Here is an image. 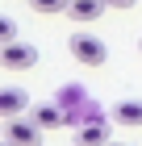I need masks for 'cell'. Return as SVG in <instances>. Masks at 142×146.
<instances>
[{
  "label": "cell",
  "instance_id": "cell-1",
  "mask_svg": "<svg viewBox=\"0 0 142 146\" xmlns=\"http://www.w3.org/2000/svg\"><path fill=\"white\" fill-rule=\"evenodd\" d=\"M67 50H71V58L84 63V67H100V63L109 58V46L100 42L96 34H75V38H67Z\"/></svg>",
  "mask_w": 142,
  "mask_h": 146
},
{
  "label": "cell",
  "instance_id": "cell-2",
  "mask_svg": "<svg viewBox=\"0 0 142 146\" xmlns=\"http://www.w3.org/2000/svg\"><path fill=\"white\" fill-rule=\"evenodd\" d=\"M33 63H38V46H29V42L0 46V67L4 71H29Z\"/></svg>",
  "mask_w": 142,
  "mask_h": 146
},
{
  "label": "cell",
  "instance_id": "cell-3",
  "mask_svg": "<svg viewBox=\"0 0 142 146\" xmlns=\"http://www.w3.org/2000/svg\"><path fill=\"white\" fill-rule=\"evenodd\" d=\"M4 142L9 146H42V129L33 125V117H17V121H4Z\"/></svg>",
  "mask_w": 142,
  "mask_h": 146
},
{
  "label": "cell",
  "instance_id": "cell-4",
  "mask_svg": "<svg viewBox=\"0 0 142 146\" xmlns=\"http://www.w3.org/2000/svg\"><path fill=\"white\" fill-rule=\"evenodd\" d=\"M21 109H29L25 88H0V117H4V121H17Z\"/></svg>",
  "mask_w": 142,
  "mask_h": 146
},
{
  "label": "cell",
  "instance_id": "cell-5",
  "mask_svg": "<svg viewBox=\"0 0 142 146\" xmlns=\"http://www.w3.org/2000/svg\"><path fill=\"white\" fill-rule=\"evenodd\" d=\"M33 125H38V129H59V125H67V113H63V104H33Z\"/></svg>",
  "mask_w": 142,
  "mask_h": 146
},
{
  "label": "cell",
  "instance_id": "cell-6",
  "mask_svg": "<svg viewBox=\"0 0 142 146\" xmlns=\"http://www.w3.org/2000/svg\"><path fill=\"white\" fill-rule=\"evenodd\" d=\"M75 142H79V146H109V142H113V138H109V121L100 117V121L79 125V129H75Z\"/></svg>",
  "mask_w": 142,
  "mask_h": 146
},
{
  "label": "cell",
  "instance_id": "cell-7",
  "mask_svg": "<svg viewBox=\"0 0 142 146\" xmlns=\"http://www.w3.org/2000/svg\"><path fill=\"white\" fill-rule=\"evenodd\" d=\"M105 9H109L105 0H71V4H67V17L79 21V25H88V21H96Z\"/></svg>",
  "mask_w": 142,
  "mask_h": 146
},
{
  "label": "cell",
  "instance_id": "cell-8",
  "mask_svg": "<svg viewBox=\"0 0 142 146\" xmlns=\"http://www.w3.org/2000/svg\"><path fill=\"white\" fill-rule=\"evenodd\" d=\"M113 121L138 129V125H142V100H138V96H134V100H117V104H113Z\"/></svg>",
  "mask_w": 142,
  "mask_h": 146
},
{
  "label": "cell",
  "instance_id": "cell-9",
  "mask_svg": "<svg viewBox=\"0 0 142 146\" xmlns=\"http://www.w3.org/2000/svg\"><path fill=\"white\" fill-rule=\"evenodd\" d=\"M13 42H17V21L0 17V46H13Z\"/></svg>",
  "mask_w": 142,
  "mask_h": 146
},
{
  "label": "cell",
  "instance_id": "cell-10",
  "mask_svg": "<svg viewBox=\"0 0 142 146\" xmlns=\"http://www.w3.org/2000/svg\"><path fill=\"white\" fill-rule=\"evenodd\" d=\"M71 0H33V9L38 13H59V9H67Z\"/></svg>",
  "mask_w": 142,
  "mask_h": 146
},
{
  "label": "cell",
  "instance_id": "cell-11",
  "mask_svg": "<svg viewBox=\"0 0 142 146\" xmlns=\"http://www.w3.org/2000/svg\"><path fill=\"white\" fill-rule=\"evenodd\" d=\"M109 9H134V0H105Z\"/></svg>",
  "mask_w": 142,
  "mask_h": 146
},
{
  "label": "cell",
  "instance_id": "cell-12",
  "mask_svg": "<svg viewBox=\"0 0 142 146\" xmlns=\"http://www.w3.org/2000/svg\"><path fill=\"white\" fill-rule=\"evenodd\" d=\"M138 54H142V42H138Z\"/></svg>",
  "mask_w": 142,
  "mask_h": 146
},
{
  "label": "cell",
  "instance_id": "cell-13",
  "mask_svg": "<svg viewBox=\"0 0 142 146\" xmlns=\"http://www.w3.org/2000/svg\"><path fill=\"white\" fill-rule=\"evenodd\" d=\"M109 146H121V142H109Z\"/></svg>",
  "mask_w": 142,
  "mask_h": 146
},
{
  "label": "cell",
  "instance_id": "cell-14",
  "mask_svg": "<svg viewBox=\"0 0 142 146\" xmlns=\"http://www.w3.org/2000/svg\"><path fill=\"white\" fill-rule=\"evenodd\" d=\"M4 146H9V142H4Z\"/></svg>",
  "mask_w": 142,
  "mask_h": 146
}]
</instances>
